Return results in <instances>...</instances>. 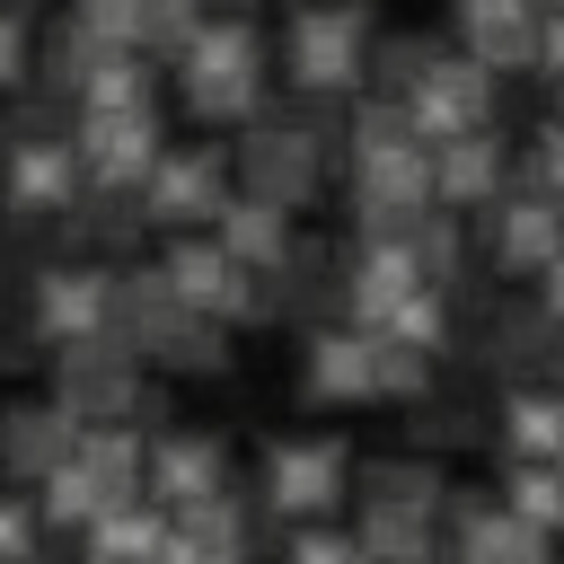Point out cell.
<instances>
[{"mask_svg":"<svg viewBox=\"0 0 564 564\" xmlns=\"http://www.w3.org/2000/svg\"><path fill=\"white\" fill-rule=\"evenodd\" d=\"M203 9H247V0H203Z\"/></svg>","mask_w":564,"mask_h":564,"instance_id":"cell-43","label":"cell"},{"mask_svg":"<svg viewBox=\"0 0 564 564\" xmlns=\"http://www.w3.org/2000/svg\"><path fill=\"white\" fill-rule=\"evenodd\" d=\"M229 335H238V326H220V317H203V308H176L167 335L150 344V370H167V379H229V361H238Z\"/></svg>","mask_w":564,"mask_h":564,"instance_id":"cell-26","label":"cell"},{"mask_svg":"<svg viewBox=\"0 0 564 564\" xmlns=\"http://www.w3.org/2000/svg\"><path fill=\"white\" fill-rule=\"evenodd\" d=\"M326 167H335V150L300 115H273V106L256 123H238V141H229V185H247V194H264L282 212H308L326 194Z\"/></svg>","mask_w":564,"mask_h":564,"instance_id":"cell-2","label":"cell"},{"mask_svg":"<svg viewBox=\"0 0 564 564\" xmlns=\"http://www.w3.org/2000/svg\"><path fill=\"white\" fill-rule=\"evenodd\" d=\"M0 9H18V18H35V0H0Z\"/></svg>","mask_w":564,"mask_h":564,"instance_id":"cell-42","label":"cell"},{"mask_svg":"<svg viewBox=\"0 0 564 564\" xmlns=\"http://www.w3.org/2000/svg\"><path fill=\"white\" fill-rule=\"evenodd\" d=\"M370 335H397V344H423V352H449V291L441 282H414Z\"/></svg>","mask_w":564,"mask_h":564,"instance_id":"cell-31","label":"cell"},{"mask_svg":"<svg viewBox=\"0 0 564 564\" xmlns=\"http://www.w3.org/2000/svg\"><path fill=\"white\" fill-rule=\"evenodd\" d=\"M35 546H44L35 494H26V485H9V494H0V555H35Z\"/></svg>","mask_w":564,"mask_h":564,"instance_id":"cell-37","label":"cell"},{"mask_svg":"<svg viewBox=\"0 0 564 564\" xmlns=\"http://www.w3.org/2000/svg\"><path fill=\"white\" fill-rule=\"evenodd\" d=\"M106 282H115V264H97V256H53V264H35L26 273V335L35 344H70V335H97L106 326Z\"/></svg>","mask_w":564,"mask_h":564,"instance_id":"cell-9","label":"cell"},{"mask_svg":"<svg viewBox=\"0 0 564 564\" xmlns=\"http://www.w3.org/2000/svg\"><path fill=\"white\" fill-rule=\"evenodd\" d=\"M70 449H79V414L62 397H26V405L0 414V476L9 485H44Z\"/></svg>","mask_w":564,"mask_h":564,"instance_id":"cell-18","label":"cell"},{"mask_svg":"<svg viewBox=\"0 0 564 564\" xmlns=\"http://www.w3.org/2000/svg\"><path fill=\"white\" fill-rule=\"evenodd\" d=\"M555 115H564V88H555Z\"/></svg>","mask_w":564,"mask_h":564,"instance_id":"cell-45","label":"cell"},{"mask_svg":"<svg viewBox=\"0 0 564 564\" xmlns=\"http://www.w3.org/2000/svg\"><path fill=\"white\" fill-rule=\"evenodd\" d=\"M159 106H70V150L88 185H141V167L159 159Z\"/></svg>","mask_w":564,"mask_h":564,"instance_id":"cell-10","label":"cell"},{"mask_svg":"<svg viewBox=\"0 0 564 564\" xmlns=\"http://www.w3.org/2000/svg\"><path fill=\"white\" fill-rule=\"evenodd\" d=\"M282 538V555H300V564H335V555H361V538L335 520V511H308V520H282L273 529Z\"/></svg>","mask_w":564,"mask_h":564,"instance_id":"cell-34","label":"cell"},{"mask_svg":"<svg viewBox=\"0 0 564 564\" xmlns=\"http://www.w3.org/2000/svg\"><path fill=\"white\" fill-rule=\"evenodd\" d=\"M529 9H555V0H529Z\"/></svg>","mask_w":564,"mask_h":564,"instance_id":"cell-44","label":"cell"},{"mask_svg":"<svg viewBox=\"0 0 564 564\" xmlns=\"http://www.w3.org/2000/svg\"><path fill=\"white\" fill-rule=\"evenodd\" d=\"M79 194V150L70 132H35V141H0V203L9 212H35V220H62Z\"/></svg>","mask_w":564,"mask_h":564,"instance_id":"cell-13","label":"cell"},{"mask_svg":"<svg viewBox=\"0 0 564 564\" xmlns=\"http://www.w3.org/2000/svg\"><path fill=\"white\" fill-rule=\"evenodd\" d=\"M159 273H167L176 308H203V317H220V326H273V282H264L256 264H238L212 229H167Z\"/></svg>","mask_w":564,"mask_h":564,"instance_id":"cell-3","label":"cell"},{"mask_svg":"<svg viewBox=\"0 0 564 564\" xmlns=\"http://www.w3.org/2000/svg\"><path fill=\"white\" fill-rule=\"evenodd\" d=\"M212 485H229V449H220V432H150V449H141V494L159 502V511H176V502H203Z\"/></svg>","mask_w":564,"mask_h":564,"instance_id":"cell-15","label":"cell"},{"mask_svg":"<svg viewBox=\"0 0 564 564\" xmlns=\"http://www.w3.org/2000/svg\"><path fill=\"white\" fill-rule=\"evenodd\" d=\"M167 70H176V88H194V79H247V70H273V44H264V26L247 9H203V26L185 35V53Z\"/></svg>","mask_w":564,"mask_h":564,"instance_id":"cell-19","label":"cell"},{"mask_svg":"<svg viewBox=\"0 0 564 564\" xmlns=\"http://www.w3.org/2000/svg\"><path fill=\"white\" fill-rule=\"evenodd\" d=\"M44 352H53V397L79 423H132V405H141V352L132 344H115L97 326V335H70V344H44Z\"/></svg>","mask_w":564,"mask_h":564,"instance_id":"cell-5","label":"cell"},{"mask_svg":"<svg viewBox=\"0 0 564 564\" xmlns=\"http://www.w3.org/2000/svg\"><path fill=\"white\" fill-rule=\"evenodd\" d=\"M441 494H449V476H441L432 449H397V458H361L352 467V502H388V511H432L441 520Z\"/></svg>","mask_w":564,"mask_h":564,"instance_id":"cell-25","label":"cell"},{"mask_svg":"<svg viewBox=\"0 0 564 564\" xmlns=\"http://www.w3.org/2000/svg\"><path fill=\"white\" fill-rule=\"evenodd\" d=\"M449 35H458V53H476L494 79H511V70H529V53H538V9H529V0H449Z\"/></svg>","mask_w":564,"mask_h":564,"instance_id":"cell-20","label":"cell"},{"mask_svg":"<svg viewBox=\"0 0 564 564\" xmlns=\"http://www.w3.org/2000/svg\"><path fill=\"white\" fill-rule=\"evenodd\" d=\"M476 238H485V256H494L502 273H520V282H529V273H538V264L564 247V194L511 167V185H502V194L476 212Z\"/></svg>","mask_w":564,"mask_h":564,"instance_id":"cell-7","label":"cell"},{"mask_svg":"<svg viewBox=\"0 0 564 564\" xmlns=\"http://www.w3.org/2000/svg\"><path fill=\"white\" fill-rule=\"evenodd\" d=\"M370 352H379V335L352 326V317H317V326H300V397H308V405H379V388H370Z\"/></svg>","mask_w":564,"mask_h":564,"instance_id":"cell-11","label":"cell"},{"mask_svg":"<svg viewBox=\"0 0 564 564\" xmlns=\"http://www.w3.org/2000/svg\"><path fill=\"white\" fill-rule=\"evenodd\" d=\"M529 282H538V308H546V317L564 326V247H555V256H546V264H538Z\"/></svg>","mask_w":564,"mask_h":564,"instance_id":"cell-41","label":"cell"},{"mask_svg":"<svg viewBox=\"0 0 564 564\" xmlns=\"http://www.w3.org/2000/svg\"><path fill=\"white\" fill-rule=\"evenodd\" d=\"M352 538H361V555H397V564H423V555L441 546V520H432V511H388V502H361Z\"/></svg>","mask_w":564,"mask_h":564,"instance_id":"cell-28","label":"cell"},{"mask_svg":"<svg viewBox=\"0 0 564 564\" xmlns=\"http://www.w3.org/2000/svg\"><path fill=\"white\" fill-rule=\"evenodd\" d=\"M432 53H441L432 35H370V70H361V88H388V97H397Z\"/></svg>","mask_w":564,"mask_h":564,"instance_id":"cell-35","label":"cell"},{"mask_svg":"<svg viewBox=\"0 0 564 564\" xmlns=\"http://www.w3.org/2000/svg\"><path fill=\"white\" fill-rule=\"evenodd\" d=\"M405 414H414V423H405V432H414V449H458V441H476V432H485V423H476V405H467V397H441V388H432V397H414Z\"/></svg>","mask_w":564,"mask_h":564,"instance_id":"cell-33","label":"cell"},{"mask_svg":"<svg viewBox=\"0 0 564 564\" xmlns=\"http://www.w3.org/2000/svg\"><path fill=\"white\" fill-rule=\"evenodd\" d=\"M185 97V115L203 123V132H238V123H256L264 106H273V70H247V79H194V88H176Z\"/></svg>","mask_w":564,"mask_h":564,"instance_id":"cell-27","label":"cell"},{"mask_svg":"<svg viewBox=\"0 0 564 564\" xmlns=\"http://www.w3.org/2000/svg\"><path fill=\"white\" fill-rule=\"evenodd\" d=\"M167 317H176L167 273H159V264H115V282H106V335H115V344H132V352H141V370H150V344L167 335Z\"/></svg>","mask_w":564,"mask_h":564,"instance_id":"cell-23","label":"cell"},{"mask_svg":"<svg viewBox=\"0 0 564 564\" xmlns=\"http://www.w3.org/2000/svg\"><path fill=\"white\" fill-rule=\"evenodd\" d=\"M520 176H538V185H555V194H564V115H546V123L529 132V159H520Z\"/></svg>","mask_w":564,"mask_h":564,"instance_id":"cell-39","label":"cell"},{"mask_svg":"<svg viewBox=\"0 0 564 564\" xmlns=\"http://www.w3.org/2000/svg\"><path fill=\"white\" fill-rule=\"evenodd\" d=\"M203 26V0H132V44L167 70L176 53H185V35Z\"/></svg>","mask_w":564,"mask_h":564,"instance_id":"cell-32","label":"cell"},{"mask_svg":"<svg viewBox=\"0 0 564 564\" xmlns=\"http://www.w3.org/2000/svg\"><path fill=\"white\" fill-rule=\"evenodd\" d=\"M502 502H511L529 529L564 538V467H555V458H502Z\"/></svg>","mask_w":564,"mask_h":564,"instance_id":"cell-29","label":"cell"},{"mask_svg":"<svg viewBox=\"0 0 564 564\" xmlns=\"http://www.w3.org/2000/svg\"><path fill=\"white\" fill-rule=\"evenodd\" d=\"M203 229H212L238 264H256V273H273V264L291 256V238H300V229H291V212H282V203H264V194H247V185H229V194H220V212H212Z\"/></svg>","mask_w":564,"mask_h":564,"instance_id":"cell-22","label":"cell"},{"mask_svg":"<svg viewBox=\"0 0 564 564\" xmlns=\"http://www.w3.org/2000/svg\"><path fill=\"white\" fill-rule=\"evenodd\" d=\"M476 370H502V379H564V326H555L538 300H502V308L485 317Z\"/></svg>","mask_w":564,"mask_h":564,"instance_id":"cell-17","label":"cell"},{"mask_svg":"<svg viewBox=\"0 0 564 564\" xmlns=\"http://www.w3.org/2000/svg\"><path fill=\"white\" fill-rule=\"evenodd\" d=\"M555 467H564V449H555Z\"/></svg>","mask_w":564,"mask_h":564,"instance_id":"cell-46","label":"cell"},{"mask_svg":"<svg viewBox=\"0 0 564 564\" xmlns=\"http://www.w3.org/2000/svg\"><path fill=\"white\" fill-rule=\"evenodd\" d=\"M511 141H502V123H476V132H449V141H432V203H449V212H485L502 185H511Z\"/></svg>","mask_w":564,"mask_h":564,"instance_id":"cell-14","label":"cell"},{"mask_svg":"<svg viewBox=\"0 0 564 564\" xmlns=\"http://www.w3.org/2000/svg\"><path fill=\"white\" fill-rule=\"evenodd\" d=\"M370 388H379V405H414V397H432V388H441V352L379 335V352H370Z\"/></svg>","mask_w":564,"mask_h":564,"instance_id":"cell-30","label":"cell"},{"mask_svg":"<svg viewBox=\"0 0 564 564\" xmlns=\"http://www.w3.org/2000/svg\"><path fill=\"white\" fill-rule=\"evenodd\" d=\"M229 194V150L220 141H159V159L141 167V212L150 229H203Z\"/></svg>","mask_w":564,"mask_h":564,"instance_id":"cell-6","label":"cell"},{"mask_svg":"<svg viewBox=\"0 0 564 564\" xmlns=\"http://www.w3.org/2000/svg\"><path fill=\"white\" fill-rule=\"evenodd\" d=\"M26 70H35V26H26L18 9H0V97H18Z\"/></svg>","mask_w":564,"mask_h":564,"instance_id":"cell-36","label":"cell"},{"mask_svg":"<svg viewBox=\"0 0 564 564\" xmlns=\"http://www.w3.org/2000/svg\"><path fill=\"white\" fill-rule=\"evenodd\" d=\"M247 485H212L203 502H176L167 511V546L159 555H247L256 546V520H247Z\"/></svg>","mask_w":564,"mask_h":564,"instance_id":"cell-21","label":"cell"},{"mask_svg":"<svg viewBox=\"0 0 564 564\" xmlns=\"http://www.w3.org/2000/svg\"><path fill=\"white\" fill-rule=\"evenodd\" d=\"M70 26H88L97 44H132V0H70Z\"/></svg>","mask_w":564,"mask_h":564,"instance_id":"cell-38","label":"cell"},{"mask_svg":"<svg viewBox=\"0 0 564 564\" xmlns=\"http://www.w3.org/2000/svg\"><path fill=\"white\" fill-rule=\"evenodd\" d=\"M529 70H538L546 88H564V0L538 9V53H529Z\"/></svg>","mask_w":564,"mask_h":564,"instance_id":"cell-40","label":"cell"},{"mask_svg":"<svg viewBox=\"0 0 564 564\" xmlns=\"http://www.w3.org/2000/svg\"><path fill=\"white\" fill-rule=\"evenodd\" d=\"M397 106H405V123H414L423 141L476 132V123H494V70H485L476 53H432V62L397 88Z\"/></svg>","mask_w":564,"mask_h":564,"instance_id":"cell-8","label":"cell"},{"mask_svg":"<svg viewBox=\"0 0 564 564\" xmlns=\"http://www.w3.org/2000/svg\"><path fill=\"white\" fill-rule=\"evenodd\" d=\"M370 0H300L282 18V88L291 97H352L370 70Z\"/></svg>","mask_w":564,"mask_h":564,"instance_id":"cell-1","label":"cell"},{"mask_svg":"<svg viewBox=\"0 0 564 564\" xmlns=\"http://www.w3.org/2000/svg\"><path fill=\"white\" fill-rule=\"evenodd\" d=\"M264 282H273V326L344 317V247H335V238H291V256H282Z\"/></svg>","mask_w":564,"mask_h":564,"instance_id":"cell-16","label":"cell"},{"mask_svg":"<svg viewBox=\"0 0 564 564\" xmlns=\"http://www.w3.org/2000/svg\"><path fill=\"white\" fill-rule=\"evenodd\" d=\"M441 520H449L441 538H449L458 555H476V564H538V555L555 546L546 529H529V520H520L502 494H485V485H449V494H441Z\"/></svg>","mask_w":564,"mask_h":564,"instance_id":"cell-12","label":"cell"},{"mask_svg":"<svg viewBox=\"0 0 564 564\" xmlns=\"http://www.w3.org/2000/svg\"><path fill=\"white\" fill-rule=\"evenodd\" d=\"M494 441L502 458H555L564 449V388L555 379H511L494 405Z\"/></svg>","mask_w":564,"mask_h":564,"instance_id":"cell-24","label":"cell"},{"mask_svg":"<svg viewBox=\"0 0 564 564\" xmlns=\"http://www.w3.org/2000/svg\"><path fill=\"white\" fill-rule=\"evenodd\" d=\"M352 502V449L335 432H282L264 441L256 458V511L282 529V520H308V511H344Z\"/></svg>","mask_w":564,"mask_h":564,"instance_id":"cell-4","label":"cell"}]
</instances>
